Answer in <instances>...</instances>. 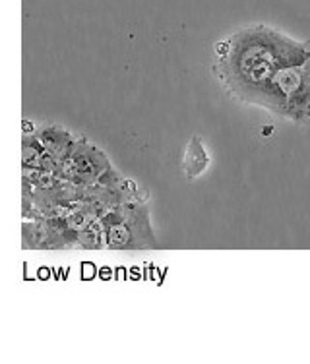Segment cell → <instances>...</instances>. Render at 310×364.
<instances>
[{
    "instance_id": "obj_3",
    "label": "cell",
    "mask_w": 310,
    "mask_h": 364,
    "mask_svg": "<svg viewBox=\"0 0 310 364\" xmlns=\"http://www.w3.org/2000/svg\"><path fill=\"white\" fill-rule=\"evenodd\" d=\"M117 173L107 159V155L87 141L80 140L74 144L68 157L64 159L58 168V178L74 182V184H101V182L111 181Z\"/></svg>"
},
{
    "instance_id": "obj_4",
    "label": "cell",
    "mask_w": 310,
    "mask_h": 364,
    "mask_svg": "<svg viewBox=\"0 0 310 364\" xmlns=\"http://www.w3.org/2000/svg\"><path fill=\"white\" fill-rule=\"evenodd\" d=\"M33 136H36L37 140H39V144H41V146L60 163V165H63V161L68 157V154L72 151V147H74V144L78 141L60 127H43L39 128L37 132H33Z\"/></svg>"
},
{
    "instance_id": "obj_1",
    "label": "cell",
    "mask_w": 310,
    "mask_h": 364,
    "mask_svg": "<svg viewBox=\"0 0 310 364\" xmlns=\"http://www.w3.org/2000/svg\"><path fill=\"white\" fill-rule=\"evenodd\" d=\"M215 72L231 95L283 119H310V43L250 26L218 47Z\"/></svg>"
},
{
    "instance_id": "obj_2",
    "label": "cell",
    "mask_w": 310,
    "mask_h": 364,
    "mask_svg": "<svg viewBox=\"0 0 310 364\" xmlns=\"http://www.w3.org/2000/svg\"><path fill=\"white\" fill-rule=\"evenodd\" d=\"M105 246L117 252H140L157 248L155 232L149 223L148 208L127 200L101 215Z\"/></svg>"
},
{
    "instance_id": "obj_5",
    "label": "cell",
    "mask_w": 310,
    "mask_h": 364,
    "mask_svg": "<svg viewBox=\"0 0 310 364\" xmlns=\"http://www.w3.org/2000/svg\"><path fill=\"white\" fill-rule=\"evenodd\" d=\"M205 165H208V155H205L204 146L200 144L198 138H192L191 147L186 149V155H184V171H186V175H200L205 168Z\"/></svg>"
}]
</instances>
